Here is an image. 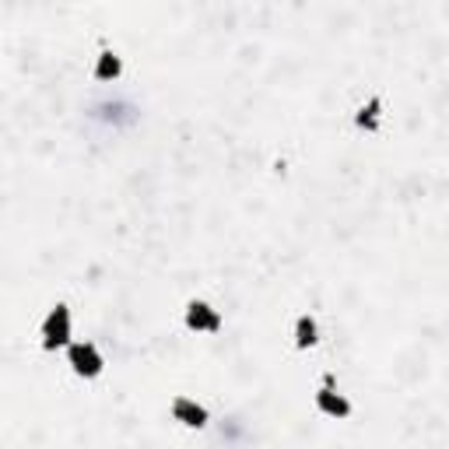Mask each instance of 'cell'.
<instances>
[{
	"label": "cell",
	"instance_id": "obj_5",
	"mask_svg": "<svg viewBox=\"0 0 449 449\" xmlns=\"http://www.w3.org/2000/svg\"><path fill=\"white\" fill-rule=\"evenodd\" d=\"M320 410L330 414V418H344V414L351 410V404H348L340 393H333V390L327 386V390H320Z\"/></svg>",
	"mask_w": 449,
	"mask_h": 449
},
{
	"label": "cell",
	"instance_id": "obj_3",
	"mask_svg": "<svg viewBox=\"0 0 449 449\" xmlns=\"http://www.w3.org/2000/svg\"><path fill=\"white\" fill-rule=\"evenodd\" d=\"M186 323H190V330H218L221 327V316L207 302H193L190 313H186Z\"/></svg>",
	"mask_w": 449,
	"mask_h": 449
},
{
	"label": "cell",
	"instance_id": "obj_1",
	"mask_svg": "<svg viewBox=\"0 0 449 449\" xmlns=\"http://www.w3.org/2000/svg\"><path fill=\"white\" fill-rule=\"evenodd\" d=\"M67 337H71V313L64 306H56L46 316V323H42V344L46 348H60V344H67Z\"/></svg>",
	"mask_w": 449,
	"mask_h": 449
},
{
	"label": "cell",
	"instance_id": "obj_6",
	"mask_svg": "<svg viewBox=\"0 0 449 449\" xmlns=\"http://www.w3.org/2000/svg\"><path fill=\"white\" fill-rule=\"evenodd\" d=\"M295 344H298V348H309V344H316V320H313V316H298V327H295Z\"/></svg>",
	"mask_w": 449,
	"mask_h": 449
},
{
	"label": "cell",
	"instance_id": "obj_8",
	"mask_svg": "<svg viewBox=\"0 0 449 449\" xmlns=\"http://www.w3.org/2000/svg\"><path fill=\"white\" fill-rule=\"evenodd\" d=\"M116 74H120V56H116V53H102V60H99V78L109 81V78H116Z\"/></svg>",
	"mask_w": 449,
	"mask_h": 449
},
{
	"label": "cell",
	"instance_id": "obj_2",
	"mask_svg": "<svg viewBox=\"0 0 449 449\" xmlns=\"http://www.w3.org/2000/svg\"><path fill=\"white\" fill-rule=\"evenodd\" d=\"M71 365H74V372L78 375H99L102 372V355L95 351V344H74L71 348Z\"/></svg>",
	"mask_w": 449,
	"mask_h": 449
},
{
	"label": "cell",
	"instance_id": "obj_4",
	"mask_svg": "<svg viewBox=\"0 0 449 449\" xmlns=\"http://www.w3.org/2000/svg\"><path fill=\"white\" fill-rule=\"evenodd\" d=\"M172 414H176V421H183V425H190V428H201L207 421V410L201 404H193V400H186V397H179L176 404H172Z\"/></svg>",
	"mask_w": 449,
	"mask_h": 449
},
{
	"label": "cell",
	"instance_id": "obj_7",
	"mask_svg": "<svg viewBox=\"0 0 449 449\" xmlns=\"http://www.w3.org/2000/svg\"><path fill=\"white\" fill-rule=\"evenodd\" d=\"M375 123H379V99H368V106H362V109H358V126L375 130Z\"/></svg>",
	"mask_w": 449,
	"mask_h": 449
}]
</instances>
